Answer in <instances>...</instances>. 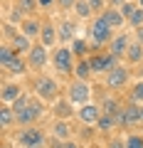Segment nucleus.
I'll list each match as a JSON object with an SVG mask.
<instances>
[{
  "label": "nucleus",
  "instance_id": "nucleus-1",
  "mask_svg": "<svg viewBox=\"0 0 143 148\" xmlns=\"http://www.w3.org/2000/svg\"><path fill=\"white\" fill-rule=\"evenodd\" d=\"M42 114H44V104H42V99L37 96V99H30V104H27L22 111H17L15 119H17V123H20V126L27 128V126H32V123L37 121Z\"/></svg>",
  "mask_w": 143,
  "mask_h": 148
},
{
  "label": "nucleus",
  "instance_id": "nucleus-2",
  "mask_svg": "<svg viewBox=\"0 0 143 148\" xmlns=\"http://www.w3.org/2000/svg\"><path fill=\"white\" fill-rule=\"evenodd\" d=\"M67 99L72 101L74 106H84V104H91V86L89 82H81V79H74L67 89Z\"/></svg>",
  "mask_w": 143,
  "mask_h": 148
},
{
  "label": "nucleus",
  "instance_id": "nucleus-3",
  "mask_svg": "<svg viewBox=\"0 0 143 148\" xmlns=\"http://www.w3.org/2000/svg\"><path fill=\"white\" fill-rule=\"evenodd\" d=\"M111 37H114L111 25L106 22L104 15H99V17L94 20V25H91V45L99 49L101 45H109V42H111Z\"/></svg>",
  "mask_w": 143,
  "mask_h": 148
},
{
  "label": "nucleus",
  "instance_id": "nucleus-4",
  "mask_svg": "<svg viewBox=\"0 0 143 148\" xmlns=\"http://www.w3.org/2000/svg\"><path fill=\"white\" fill-rule=\"evenodd\" d=\"M35 94L42 101H52L54 104L59 99V84L52 77H37V82H35Z\"/></svg>",
  "mask_w": 143,
  "mask_h": 148
},
{
  "label": "nucleus",
  "instance_id": "nucleus-5",
  "mask_svg": "<svg viewBox=\"0 0 143 148\" xmlns=\"http://www.w3.org/2000/svg\"><path fill=\"white\" fill-rule=\"evenodd\" d=\"M52 64L57 72L62 74H72L74 72V52L67 47H59L57 52H52Z\"/></svg>",
  "mask_w": 143,
  "mask_h": 148
},
{
  "label": "nucleus",
  "instance_id": "nucleus-6",
  "mask_svg": "<svg viewBox=\"0 0 143 148\" xmlns=\"http://www.w3.org/2000/svg\"><path fill=\"white\" fill-rule=\"evenodd\" d=\"M141 106L138 104H128L126 109H121V114L116 116V123L121 128H133L136 123H141Z\"/></svg>",
  "mask_w": 143,
  "mask_h": 148
},
{
  "label": "nucleus",
  "instance_id": "nucleus-7",
  "mask_svg": "<svg viewBox=\"0 0 143 148\" xmlns=\"http://www.w3.org/2000/svg\"><path fill=\"white\" fill-rule=\"evenodd\" d=\"M101 106H96V104H84V106H77V119H79L84 126H96L99 123V119H101Z\"/></svg>",
  "mask_w": 143,
  "mask_h": 148
},
{
  "label": "nucleus",
  "instance_id": "nucleus-8",
  "mask_svg": "<svg viewBox=\"0 0 143 148\" xmlns=\"http://www.w3.org/2000/svg\"><path fill=\"white\" fill-rule=\"evenodd\" d=\"M20 146L22 148H37V146H44V131L42 128H35V126H27L25 131L20 133Z\"/></svg>",
  "mask_w": 143,
  "mask_h": 148
},
{
  "label": "nucleus",
  "instance_id": "nucleus-9",
  "mask_svg": "<svg viewBox=\"0 0 143 148\" xmlns=\"http://www.w3.org/2000/svg\"><path fill=\"white\" fill-rule=\"evenodd\" d=\"M49 62V54H47V47H44L42 42L32 45V49L27 52V64H30V69H42L44 64Z\"/></svg>",
  "mask_w": 143,
  "mask_h": 148
},
{
  "label": "nucleus",
  "instance_id": "nucleus-10",
  "mask_svg": "<svg viewBox=\"0 0 143 148\" xmlns=\"http://www.w3.org/2000/svg\"><path fill=\"white\" fill-rule=\"evenodd\" d=\"M128 82V69L126 67H114L111 72H106V86L109 89H121V86H126Z\"/></svg>",
  "mask_w": 143,
  "mask_h": 148
},
{
  "label": "nucleus",
  "instance_id": "nucleus-11",
  "mask_svg": "<svg viewBox=\"0 0 143 148\" xmlns=\"http://www.w3.org/2000/svg\"><path fill=\"white\" fill-rule=\"evenodd\" d=\"M40 42L44 45V47H54L57 45V40H59V32H57V27L52 25V22H42V32H40V37H37Z\"/></svg>",
  "mask_w": 143,
  "mask_h": 148
},
{
  "label": "nucleus",
  "instance_id": "nucleus-12",
  "mask_svg": "<svg viewBox=\"0 0 143 148\" xmlns=\"http://www.w3.org/2000/svg\"><path fill=\"white\" fill-rule=\"evenodd\" d=\"M128 45H131L128 35H116V37H111V42H109V49H111V54H116V57H126Z\"/></svg>",
  "mask_w": 143,
  "mask_h": 148
},
{
  "label": "nucleus",
  "instance_id": "nucleus-13",
  "mask_svg": "<svg viewBox=\"0 0 143 148\" xmlns=\"http://www.w3.org/2000/svg\"><path fill=\"white\" fill-rule=\"evenodd\" d=\"M32 45H35V42H32V40H30L27 35H22V32H20V35L15 32V35L10 37V47L15 49L17 54H27V52L32 49Z\"/></svg>",
  "mask_w": 143,
  "mask_h": 148
},
{
  "label": "nucleus",
  "instance_id": "nucleus-14",
  "mask_svg": "<svg viewBox=\"0 0 143 148\" xmlns=\"http://www.w3.org/2000/svg\"><path fill=\"white\" fill-rule=\"evenodd\" d=\"M74 114H77L74 104H72L69 99H57V101H54V116H57V119H64V121H67V119H72Z\"/></svg>",
  "mask_w": 143,
  "mask_h": 148
},
{
  "label": "nucleus",
  "instance_id": "nucleus-15",
  "mask_svg": "<svg viewBox=\"0 0 143 148\" xmlns=\"http://www.w3.org/2000/svg\"><path fill=\"white\" fill-rule=\"evenodd\" d=\"M0 96H3V104H15L22 96V86L17 84V82L15 84H3V94Z\"/></svg>",
  "mask_w": 143,
  "mask_h": 148
},
{
  "label": "nucleus",
  "instance_id": "nucleus-16",
  "mask_svg": "<svg viewBox=\"0 0 143 148\" xmlns=\"http://www.w3.org/2000/svg\"><path fill=\"white\" fill-rule=\"evenodd\" d=\"M20 32H22V35H27L30 40H32V37H40V32H42V22L27 17V20L20 22Z\"/></svg>",
  "mask_w": 143,
  "mask_h": 148
},
{
  "label": "nucleus",
  "instance_id": "nucleus-17",
  "mask_svg": "<svg viewBox=\"0 0 143 148\" xmlns=\"http://www.w3.org/2000/svg\"><path fill=\"white\" fill-rule=\"evenodd\" d=\"M101 15L106 17V22H109V25H111V30H118V27H121L123 22H126V17H123V12L118 10V8H111V10H104Z\"/></svg>",
  "mask_w": 143,
  "mask_h": 148
},
{
  "label": "nucleus",
  "instance_id": "nucleus-18",
  "mask_svg": "<svg viewBox=\"0 0 143 148\" xmlns=\"http://www.w3.org/2000/svg\"><path fill=\"white\" fill-rule=\"evenodd\" d=\"M52 133H54V138H59V141H69V136H72V126H69L64 119H57L54 126H52Z\"/></svg>",
  "mask_w": 143,
  "mask_h": 148
},
{
  "label": "nucleus",
  "instance_id": "nucleus-19",
  "mask_svg": "<svg viewBox=\"0 0 143 148\" xmlns=\"http://www.w3.org/2000/svg\"><path fill=\"white\" fill-rule=\"evenodd\" d=\"M126 62H128V64H141V62H143V45H141V42H131V45H128Z\"/></svg>",
  "mask_w": 143,
  "mask_h": 148
},
{
  "label": "nucleus",
  "instance_id": "nucleus-20",
  "mask_svg": "<svg viewBox=\"0 0 143 148\" xmlns=\"http://www.w3.org/2000/svg\"><path fill=\"white\" fill-rule=\"evenodd\" d=\"M27 69H30L27 59H22V54H17V57H15V59H12V62L5 67V72H8V74H15V77H17V74H25Z\"/></svg>",
  "mask_w": 143,
  "mask_h": 148
},
{
  "label": "nucleus",
  "instance_id": "nucleus-21",
  "mask_svg": "<svg viewBox=\"0 0 143 148\" xmlns=\"http://www.w3.org/2000/svg\"><path fill=\"white\" fill-rule=\"evenodd\" d=\"M89 64H91V69H94L96 74L99 72H106L109 69V54H89Z\"/></svg>",
  "mask_w": 143,
  "mask_h": 148
},
{
  "label": "nucleus",
  "instance_id": "nucleus-22",
  "mask_svg": "<svg viewBox=\"0 0 143 148\" xmlns=\"http://www.w3.org/2000/svg\"><path fill=\"white\" fill-rule=\"evenodd\" d=\"M57 32H59V40H62V42H69V40H74V35H77V25L69 22V20H64L62 25L57 27Z\"/></svg>",
  "mask_w": 143,
  "mask_h": 148
},
{
  "label": "nucleus",
  "instance_id": "nucleus-23",
  "mask_svg": "<svg viewBox=\"0 0 143 148\" xmlns=\"http://www.w3.org/2000/svg\"><path fill=\"white\" fill-rule=\"evenodd\" d=\"M74 72H77V79H81V82H86L91 77V72H94V69H91V64H89V59H79V62H77V67H74Z\"/></svg>",
  "mask_w": 143,
  "mask_h": 148
},
{
  "label": "nucleus",
  "instance_id": "nucleus-24",
  "mask_svg": "<svg viewBox=\"0 0 143 148\" xmlns=\"http://www.w3.org/2000/svg\"><path fill=\"white\" fill-rule=\"evenodd\" d=\"M116 126H118V123H116V116H111V114H101L99 123H96V128H99V131H104V133L114 131Z\"/></svg>",
  "mask_w": 143,
  "mask_h": 148
},
{
  "label": "nucleus",
  "instance_id": "nucleus-25",
  "mask_svg": "<svg viewBox=\"0 0 143 148\" xmlns=\"http://www.w3.org/2000/svg\"><path fill=\"white\" fill-rule=\"evenodd\" d=\"M0 121H3V126H10V123H17V119H15V111H12V106L10 104H3V109H0Z\"/></svg>",
  "mask_w": 143,
  "mask_h": 148
},
{
  "label": "nucleus",
  "instance_id": "nucleus-26",
  "mask_svg": "<svg viewBox=\"0 0 143 148\" xmlns=\"http://www.w3.org/2000/svg\"><path fill=\"white\" fill-rule=\"evenodd\" d=\"M74 10H77V17H81V20H86L89 15H94V8L89 5V0H77Z\"/></svg>",
  "mask_w": 143,
  "mask_h": 148
},
{
  "label": "nucleus",
  "instance_id": "nucleus-27",
  "mask_svg": "<svg viewBox=\"0 0 143 148\" xmlns=\"http://www.w3.org/2000/svg\"><path fill=\"white\" fill-rule=\"evenodd\" d=\"M15 57H17V52L10 47V45H3V47H0V64H3V69H5Z\"/></svg>",
  "mask_w": 143,
  "mask_h": 148
},
{
  "label": "nucleus",
  "instance_id": "nucleus-28",
  "mask_svg": "<svg viewBox=\"0 0 143 148\" xmlns=\"http://www.w3.org/2000/svg\"><path fill=\"white\" fill-rule=\"evenodd\" d=\"M72 52H74L79 59H84L86 54H89V45H86L84 40H79V37H74V40H72Z\"/></svg>",
  "mask_w": 143,
  "mask_h": 148
},
{
  "label": "nucleus",
  "instance_id": "nucleus-29",
  "mask_svg": "<svg viewBox=\"0 0 143 148\" xmlns=\"http://www.w3.org/2000/svg\"><path fill=\"white\" fill-rule=\"evenodd\" d=\"M131 104H143V82H136L131 86V94H128Z\"/></svg>",
  "mask_w": 143,
  "mask_h": 148
},
{
  "label": "nucleus",
  "instance_id": "nucleus-30",
  "mask_svg": "<svg viewBox=\"0 0 143 148\" xmlns=\"http://www.w3.org/2000/svg\"><path fill=\"white\" fill-rule=\"evenodd\" d=\"M101 111H104V114H111V116H118V114H121V106L116 104V99H106L104 104H101Z\"/></svg>",
  "mask_w": 143,
  "mask_h": 148
},
{
  "label": "nucleus",
  "instance_id": "nucleus-31",
  "mask_svg": "<svg viewBox=\"0 0 143 148\" xmlns=\"http://www.w3.org/2000/svg\"><path fill=\"white\" fill-rule=\"evenodd\" d=\"M37 5H40V0H17V8H22L25 15H32L37 10Z\"/></svg>",
  "mask_w": 143,
  "mask_h": 148
},
{
  "label": "nucleus",
  "instance_id": "nucleus-32",
  "mask_svg": "<svg viewBox=\"0 0 143 148\" xmlns=\"http://www.w3.org/2000/svg\"><path fill=\"white\" fill-rule=\"evenodd\" d=\"M128 22H131L133 27H143V8H136V12L128 17Z\"/></svg>",
  "mask_w": 143,
  "mask_h": 148
},
{
  "label": "nucleus",
  "instance_id": "nucleus-33",
  "mask_svg": "<svg viewBox=\"0 0 143 148\" xmlns=\"http://www.w3.org/2000/svg\"><path fill=\"white\" fill-rule=\"evenodd\" d=\"M126 148H143V136H136V133H131V136L126 138Z\"/></svg>",
  "mask_w": 143,
  "mask_h": 148
},
{
  "label": "nucleus",
  "instance_id": "nucleus-34",
  "mask_svg": "<svg viewBox=\"0 0 143 148\" xmlns=\"http://www.w3.org/2000/svg\"><path fill=\"white\" fill-rule=\"evenodd\" d=\"M136 8H138L136 3H131V0H128V3H123V5L118 8V10H121V12H123V17H126V20H128V17H131L133 12H136Z\"/></svg>",
  "mask_w": 143,
  "mask_h": 148
},
{
  "label": "nucleus",
  "instance_id": "nucleus-35",
  "mask_svg": "<svg viewBox=\"0 0 143 148\" xmlns=\"http://www.w3.org/2000/svg\"><path fill=\"white\" fill-rule=\"evenodd\" d=\"M104 3L106 0H89V5L94 8V12H99V15H101V10H104Z\"/></svg>",
  "mask_w": 143,
  "mask_h": 148
},
{
  "label": "nucleus",
  "instance_id": "nucleus-36",
  "mask_svg": "<svg viewBox=\"0 0 143 148\" xmlns=\"http://www.w3.org/2000/svg\"><path fill=\"white\" fill-rule=\"evenodd\" d=\"M57 5L62 8V10H69V8L77 5V0H57Z\"/></svg>",
  "mask_w": 143,
  "mask_h": 148
},
{
  "label": "nucleus",
  "instance_id": "nucleus-37",
  "mask_svg": "<svg viewBox=\"0 0 143 148\" xmlns=\"http://www.w3.org/2000/svg\"><path fill=\"white\" fill-rule=\"evenodd\" d=\"M109 148H126V141H121V138H111V141H109Z\"/></svg>",
  "mask_w": 143,
  "mask_h": 148
},
{
  "label": "nucleus",
  "instance_id": "nucleus-38",
  "mask_svg": "<svg viewBox=\"0 0 143 148\" xmlns=\"http://www.w3.org/2000/svg\"><path fill=\"white\" fill-rule=\"evenodd\" d=\"M109 3H111V5H114V8H121V5H123V3H128V0H109Z\"/></svg>",
  "mask_w": 143,
  "mask_h": 148
},
{
  "label": "nucleus",
  "instance_id": "nucleus-39",
  "mask_svg": "<svg viewBox=\"0 0 143 148\" xmlns=\"http://www.w3.org/2000/svg\"><path fill=\"white\" fill-rule=\"evenodd\" d=\"M136 35H138V42L143 45V27H136Z\"/></svg>",
  "mask_w": 143,
  "mask_h": 148
},
{
  "label": "nucleus",
  "instance_id": "nucleus-40",
  "mask_svg": "<svg viewBox=\"0 0 143 148\" xmlns=\"http://www.w3.org/2000/svg\"><path fill=\"white\" fill-rule=\"evenodd\" d=\"M64 148H79V146H77L74 141H64Z\"/></svg>",
  "mask_w": 143,
  "mask_h": 148
},
{
  "label": "nucleus",
  "instance_id": "nucleus-41",
  "mask_svg": "<svg viewBox=\"0 0 143 148\" xmlns=\"http://www.w3.org/2000/svg\"><path fill=\"white\" fill-rule=\"evenodd\" d=\"M52 3H57V0H40V5H42V8H47V5H52Z\"/></svg>",
  "mask_w": 143,
  "mask_h": 148
},
{
  "label": "nucleus",
  "instance_id": "nucleus-42",
  "mask_svg": "<svg viewBox=\"0 0 143 148\" xmlns=\"http://www.w3.org/2000/svg\"><path fill=\"white\" fill-rule=\"evenodd\" d=\"M138 8H143V0H138Z\"/></svg>",
  "mask_w": 143,
  "mask_h": 148
},
{
  "label": "nucleus",
  "instance_id": "nucleus-43",
  "mask_svg": "<svg viewBox=\"0 0 143 148\" xmlns=\"http://www.w3.org/2000/svg\"><path fill=\"white\" fill-rule=\"evenodd\" d=\"M141 119H143V106H141Z\"/></svg>",
  "mask_w": 143,
  "mask_h": 148
},
{
  "label": "nucleus",
  "instance_id": "nucleus-44",
  "mask_svg": "<svg viewBox=\"0 0 143 148\" xmlns=\"http://www.w3.org/2000/svg\"><path fill=\"white\" fill-rule=\"evenodd\" d=\"M37 148H44V146H37Z\"/></svg>",
  "mask_w": 143,
  "mask_h": 148
}]
</instances>
